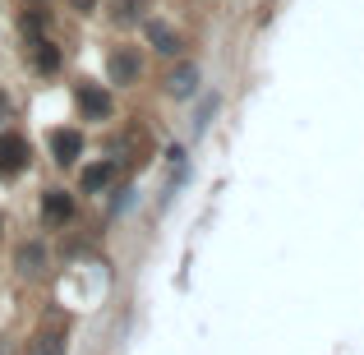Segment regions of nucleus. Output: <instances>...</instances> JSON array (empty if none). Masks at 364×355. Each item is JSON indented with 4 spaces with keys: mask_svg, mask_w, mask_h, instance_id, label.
<instances>
[{
    "mask_svg": "<svg viewBox=\"0 0 364 355\" xmlns=\"http://www.w3.org/2000/svg\"><path fill=\"white\" fill-rule=\"evenodd\" d=\"M28 157H33V148H28L23 134H0V180H14L18 171L28 166Z\"/></svg>",
    "mask_w": 364,
    "mask_h": 355,
    "instance_id": "f257e3e1",
    "label": "nucleus"
},
{
    "mask_svg": "<svg viewBox=\"0 0 364 355\" xmlns=\"http://www.w3.org/2000/svg\"><path fill=\"white\" fill-rule=\"evenodd\" d=\"M74 97H79V111L88 120H107L111 116V97H107V88H97V83H79Z\"/></svg>",
    "mask_w": 364,
    "mask_h": 355,
    "instance_id": "f03ea898",
    "label": "nucleus"
},
{
    "mask_svg": "<svg viewBox=\"0 0 364 355\" xmlns=\"http://www.w3.org/2000/svg\"><path fill=\"white\" fill-rule=\"evenodd\" d=\"M143 74V60L134 46H120V51H111V83H139Z\"/></svg>",
    "mask_w": 364,
    "mask_h": 355,
    "instance_id": "7ed1b4c3",
    "label": "nucleus"
},
{
    "mask_svg": "<svg viewBox=\"0 0 364 355\" xmlns=\"http://www.w3.org/2000/svg\"><path fill=\"white\" fill-rule=\"evenodd\" d=\"M42 217H46V226H65L74 217V198L65 194V189H46L42 194Z\"/></svg>",
    "mask_w": 364,
    "mask_h": 355,
    "instance_id": "20e7f679",
    "label": "nucleus"
},
{
    "mask_svg": "<svg viewBox=\"0 0 364 355\" xmlns=\"http://www.w3.org/2000/svg\"><path fill=\"white\" fill-rule=\"evenodd\" d=\"M79 152H83V134H79V129H55V134H51V157L60 161V166L79 161Z\"/></svg>",
    "mask_w": 364,
    "mask_h": 355,
    "instance_id": "39448f33",
    "label": "nucleus"
},
{
    "mask_svg": "<svg viewBox=\"0 0 364 355\" xmlns=\"http://www.w3.org/2000/svg\"><path fill=\"white\" fill-rule=\"evenodd\" d=\"M116 161H92L88 171H83V189H88V194H102V189L111 185V180H116Z\"/></svg>",
    "mask_w": 364,
    "mask_h": 355,
    "instance_id": "423d86ee",
    "label": "nucleus"
},
{
    "mask_svg": "<svg viewBox=\"0 0 364 355\" xmlns=\"http://www.w3.org/2000/svg\"><path fill=\"white\" fill-rule=\"evenodd\" d=\"M166 88L176 92V97H189V92L198 88V70H194V65H180V70L166 79Z\"/></svg>",
    "mask_w": 364,
    "mask_h": 355,
    "instance_id": "0eeeda50",
    "label": "nucleus"
},
{
    "mask_svg": "<svg viewBox=\"0 0 364 355\" xmlns=\"http://www.w3.org/2000/svg\"><path fill=\"white\" fill-rule=\"evenodd\" d=\"M14 263H18V272H23V277H37V272H42V263H46V249L42 245H23Z\"/></svg>",
    "mask_w": 364,
    "mask_h": 355,
    "instance_id": "6e6552de",
    "label": "nucleus"
},
{
    "mask_svg": "<svg viewBox=\"0 0 364 355\" xmlns=\"http://www.w3.org/2000/svg\"><path fill=\"white\" fill-rule=\"evenodd\" d=\"M28 355H65V332H42L28 341Z\"/></svg>",
    "mask_w": 364,
    "mask_h": 355,
    "instance_id": "1a4fd4ad",
    "label": "nucleus"
},
{
    "mask_svg": "<svg viewBox=\"0 0 364 355\" xmlns=\"http://www.w3.org/2000/svg\"><path fill=\"white\" fill-rule=\"evenodd\" d=\"M148 42L157 46V51H166V55H176V51H180V37L171 33L166 23H148Z\"/></svg>",
    "mask_w": 364,
    "mask_h": 355,
    "instance_id": "9d476101",
    "label": "nucleus"
},
{
    "mask_svg": "<svg viewBox=\"0 0 364 355\" xmlns=\"http://www.w3.org/2000/svg\"><path fill=\"white\" fill-rule=\"evenodd\" d=\"M33 65H37L42 74H51L55 65H60V51H55L51 42H33Z\"/></svg>",
    "mask_w": 364,
    "mask_h": 355,
    "instance_id": "9b49d317",
    "label": "nucleus"
},
{
    "mask_svg": "<svg viewBox=\"0 0 364 355\" xmlns=\"http://www.w3.org/2000/svg\"><path fill=\"white\" fill-rule=\"evenodd\" d=\"M139 5L143 0H111V18H116V23H134V18H139Z\"/></svg>",
    "mask_w": 364,
    "mask_h": 355,
    "instance_id": "f8f14e48",
    "label": "nucleus"
},
{
    "mask_svg": "<svg viewBox=\"0 0 364 355\" xmlns=\"http://www.w3.org/2000/svg\"><path fill=\"white\" fill-rule=\"evenodd\" d=\"M18 23H23V33H42L46 14H23V18H18Z\"/></svg>",
    "mask_w": 364,
    "mask_h": 355,
    "instance_id": "ddd939ff",
    "label": "nucleus"
},
{
    "mask_svg": "<svg viewBox=\"0 0 364 355\" xmlns=\"http://www.w3.org/2000/svg\"><path fill=\"white\" fill-rule=\"evenodd\" d=\"M5 111H9V102H5V97H0V116H5Z\"/></svg>",
    "mask_w": 364,
    "mask_h": 355,
    "instance_id": "4468645a",
    "label": "nucleus"
}]
</instances>
